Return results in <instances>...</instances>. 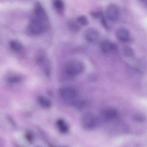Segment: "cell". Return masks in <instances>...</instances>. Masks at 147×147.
<instances>
[{
	"mask_svg": "<svg viewBox=\"0 0 147 147\" xmlns=\"http://www.w3.org/2000/svg\"><path fill=\"white\" fill-rule=\"evenodd\" d=\"M48 16L33 14L28 26V32L31 34H40L48 30L50 26Z\"/></svg>",
	"mask_w": 147,
	"mask_h": 147,
	"instance_id": "1",
	"label": "cell"
},
{
	"mask_svg": "<svg viewBox=\"0 0 147 147\" xmlns=\"http://www.w3.org/2000/svg\"><path fill=\"white\" fill-rule=\"evenodd\" d=\"M84 66L83 63L77 60L71 61L65 65L64 71L68 75L75 76L80 74L83 71Z\"/></svg>",
	"mask_w": 147,
	"mask_h": 147,
	"instance_id": "2",
	"label": "cell"
},
{
	"mask_svg": "<svg viewBox=\"0 0 147 147\" xmlns=\"http://www.w3.org/2000/svg\"><path fill=\"white\" fill-rule=\"evenodd\" d=\"M59 93L62 99L65 102L71 103L76 98L77 92L73 88L67 86L62 87L59 90Z\"/></svg>",
	"mask_w": 147,
	"mask_h": 147,
	"instance_id": "3",
	"label": "cell"
},
{
	"mask_svg": "<svg viewBox=\"0 0 147 147\" xmlns=\"http://www.w3.org/2000/svg\"><path fill=\"white\" fill-rule=\"evenodd\" d=\"M96 122L95 117L90 113L84 114L82 118V124L86 129H89L94 128L96 125Z\"/></svg>",
	"mask_w": 147,
	"mask_h": 147,
	"instance_id": "4",
	"label": "cell"
},
{
	"mask_svg": "<svg viewBox=\"0 0 147 147\" xmlns=\"http://www.w3.org/2000/svg\"><path fill=\"white\" fill-rule=\"evenodd\" d=\"M119 15V9L117 6L114 4L108 5L105 10V16L108 20L111 21H115L118 18Z\"/></svg>",
	"mask_w": 147,
	"mask_h": 147,
	"instance_id": "5",
	"label": "cell"
},
{
	"mask_svg": "<svg viewBox=\"0 0 147 147\" xmlns=\"http://www.w3.org/2000/svg\"><path fill=\"white\" fill-rule=\"evenodd\" d=\"M45 54L43 53H39L37 57L36 61L46 74L48 75L50 71V65L47 58Z\"/></svg>",
	"mask_w": 147,
	"mask_h": 147,
	"instance_id": "6",
	"label": "cell"
},
{
	"mask_svg": "<svg viewBox=\"0 0 147 147\" xmlns=\"http://www.w3.org/2000/svg\"><path fill=\"white\" fill-rule=\"evenodd\" d=\"M84 37L88 41L94 43L98 39L99 34L98 32L95 29L89 28L87 29L85 32Z\"/></svg>",
	"mask_w": 147,
	"mask_h": 147,
	"instance_id": "7",
	"label": "cell"
},
{
	"mask_svg": "<svg viewBox=\"0 0 147 147\" xmlns=\"http://www.w3.org/2000/svg\"><path fill=\"white\" fill-rule=\"evenodd\" d=\"M116 36L119 40L123 42L128 41L130 37L129 31L124 28H119L117 30Z\"/></svg>",
	"mask_w": 147,
	"mask_h": 147,
	"instance_id": "8",
	"label": "cell"
},
{
	"mask_svg": "<svg viewBox=\"0 0 147 147\" xmlns=\"http://www.w3.org/2000/svg\"><path fill=\"white\" fill-rule=\"evenodd\" d=\"M116 46L108 40H105L102 43L101 49L102 51L106 53H110L115 48Z\"/></svg>",
	"mask_w": 147,
	"mask_h": 147,
	"instance_id": "9",
	"label": "cell"
},
{
	"mask_svg": "<svg viewBox=\"0 0 147 147\" xmlns=\"http://www.w3.org/2000/svg\"><path fill=\"white\" fill-rule=\"evenodd\" d=\"M37 100L40 105L45 108H49L51 106V102L50 100L44 96H39Z\"/></svg>",
	"mask_w": 147,
	"mask_h": 147,
	"instance_id": "10",
	"label": "cell"
},
{
	"mask_svg": "<svg viewBox=\"0 0 147 147\" xmlns=\"http://www.w3.org/2000/svg\"><path fill=\"white\" fill-rule=\"evenodd\" d=\"M117 115L116 111L113 109H107L102 113V115L105 119L108 120L112 119L115 117Z\"/></svg>",
	"mask_w": 147,
	"mask_h": 147,
	"instance_id": "11",
	"label": "cell"
},
{
	"mask_svg": "<svg viewBox=\"0 0 147 147\" xmlns=\"http://www.w3.org/2000/svg\"><path fill=\"white\" fill-rule=\"evenodd\" d=\"M9 45L11 50L15 52L19 53L23 50V46L20 42L17 40L11 41Z\"/></svg>",
	"mask_w": 147,
	"mask_h": 147,
	"instance_id": "12",
	"label": "cell"
},
{
	"mask_svg": "<svg viewBox=\"0 0 147 147\" xmlns=\"http://www.w3.org/2000/svg\"><path fill=\"white\" fill-rule=\"evenodd\" d=\"M53 4L54 9L58 13L62 14L63 13L65 8V5L62 1L54 0L53 2Z\"/></svg>",
	"mask_w": 147,
	"mask_h": 147,
	"instance_id": "13",
	"label": "cell"
},
{
	"mask_svg": "<svg viewBox=\"0 0 147 147\" xmlns=\"http://www.w3.org/2000/svg\"><path fill=\"white\" fill-rule=\"evenodd\" d=\"M76 21L80 25L85 26L88 23V20L87 17L84 16L82 15L78 17L76 19Z\"/></svg>",
	"mask_w": 147,
	"mask_h": 147,
	"instance_id": "14",
	"label": "cell"
},
{
	"mask_svg": "<svg viewBox=\"0 0 147 147\" xmlns=\"http://www.w3.org/2000/svg\"><path fill=\"white\" fill-rule=\"evenodd\" d=\"M58 124L62 131L66 132L67 131L68 127L63 121L62 120H59L58 121Z\"/></svg>",
	"mask_w": 147,
	"mask_h": 147,
	"instance_id": "15",
	"label": "cell"
},
{
	"mask_svg": "<svg viewBox=\"0 0 147 147\" xmlns=\"http://www.w3.org/2000/svg\"><path fill=\"white\" fill-rule=\"evenodd\" d=\"M123 51L124 54L127 56L131 57L134 55L133 50L131 47H129L126 46L124 47Z\"/></svg>",
	"mask_w": 147,
	"mask_h": 147,
	"instance_id": "16",
	"label": "cell"
},
{
	"mask_svg": "<svg viewBox=\"0 0 147 147\" xmlns=\"http://www.w3.org/2000/svg\"><path fill=\"white\" fill-rule=\"evenodd\" d=\"M8 80L9 82L12 84H15L20 82L21 79L18 76H13L9 78Z\"/></svg>",
	"mask_w": 147,
	"mask_h": 147,
	"instance_id": "17",
	"label": "cell"
},
{
	"mask_svg": "<svg viewBox=\"0 0 147 147\" xmlns=\"http://www.w3.org/2000/svg\"><path fill=\"white\" fill-rule=\"evenodd\" d=\"M78 24L77 22H69V25L70 29L74 31H77L79 30Z\"/></svg>",
	"mask_w": 147,
	"mask_h": 147,
	"instance_id": "18",
	"label": "cell"
},
{
	"mask_svg": "<svg viewBox=\"0 0 147 147\" xmlns=\"http://www.w3.org/2000/svg\"><path fill=\"white\" fill-rule=\"evenodd\" d=\"M91 14L95 18H98L102 16V13L99 11L92 12L91 13Z\"/></svg>",
	"mask_w": 147,
	"mask_h": 147,
	"instance_id": "19",
	"label": "cell"
},
{
	"mask_svg": "<svg viewBox=\"0 0 147 147\" xmlns=\"http://www.w3.org/2000/svg\"><path fill=\"white\" fill-rule=\"evenodd\" d=\"M146 4L147 5V2H146Z\"/></svg>",
	"mask_w": 147,
	"mask_h": 147,
	"instance_id": "20",
	"label": "cell"
}]
</instances>
